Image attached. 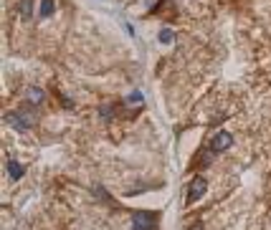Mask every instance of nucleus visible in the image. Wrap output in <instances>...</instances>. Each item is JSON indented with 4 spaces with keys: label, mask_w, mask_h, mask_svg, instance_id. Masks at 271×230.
I'll return each instance as SVG.
<instances>
[{
    "label": "nucleus",
    "mask_w": 271,
    "mask_h": 230,
    "mask_svg": "<svg viewBox=\"0 0 271 230\" xmlns=\"http://www.w3.org/2000/svg\"><path fill=\"white\" fill-rule=\"evenodd\" d=\"M132 228H134V230H155V228H157V215L149 212V210L134 212V215H132Z\"/></svg>",
    "instance_id": "obj_1"
},
{
    "label": "nucleus",
    "mask_w": 271,
    "mask_h": 230,
    "mask_svg": "<svg viewBox=\"0 0 271 230\" xmlns=\"http://www.w3.org/2000/svg\"><path fill=\"white\" fill-rule=\"evenodd\" d=\"M205 190H208V180H205V177H193L190 188H188V200H190V203L200 200V197L205 195Z\"/></svg>",
    "instance_id": "obj_2"
},
{
    "label": "nucleus",
    "mask_w": 271,
    "mask_h": 230,
    "mask_svg": "<svg viewBox=\"0 0 271 230\" xmlns=\"http://www.w3.org/2000/svg\"><path fill=\"white\" fill-rule=\"evenodd\" d=\"M233 145V137L228 132H216L213 139H210V149L213 152H223V149H228Z\"/></svg>",
    "instance_id": "obj_3"
},
{
    "label": "nucleus",
    "mask_w": 271,
    "mask_h": 230,
    "mask_svg": "<svg viewBox=\"0 0 271 230\" xmlns=\"http://www.w3.org/2000/svg\"><path fill=\"white\" fill-rule=\"evenodd\" d=\"M5 119H8V124H13L16 129H21V132H25V129H31V126H33L31 119H25V114H13V111H10Z\"/></svg>",
    "instance_id": "obj_4"
},
{
    "label": "nucleus",
    "mask_w": 271,
    "mask_h": 230,
    "mask_svg": "<svg viewBox=\"0 0 271 230\" xmlns=\"http://www.w3.org/2000/svg\"><path fill=\"white\" fill-rule=\"evenodd\" d=\"M23 172H25V167H23L21 162L8 160V177H10V180H21V177H23Z\"/></svg>",
    "instance_id": "obj_5"
},
{
    "label": "nucleus",
    "mask_w": 271,
    "mask_h": 230,
    "mask_svg": "<svg viewBox=\"0 0 271 230\" xmlns=\"http://www.w3.org/2000/svg\"><path fill=\"white\" fill-rule=\"evenodd\" d=\"M43 99H46V94H43V89H38V86H33V89H28V104H43Z\"/></svg>",
    "instance_id": "obj_6"
},
{
    "label": "nucleus",
    "mask_w": 271,
    "mask_h": 230,
    "mask_svg": "<svg viewBox=\"0 0 271 230\" xmlns=\"http://www.w3.org/2000/svg\"><path fill=\"white\" fill-rule=\"evenodd\" d=\"M53 8H56V3H53V0H41L38 16H41V18H49V16H53Z\"/></svg>",
    "instance_id": "obj_7"
},
{
    "label": "nucleus",
    "mask_w": 271,
    "mask_h": 230,
    "mask_svg": "<svg viewBox=\"0 0 271 230\" xmlns=\"http://www.w3.org/2000/svg\"><path fill=\"white\" fill-rule=\"evenodd\" d=\"M18 13L23 18H31V0H23V3L18 5Z\"/></svg>",
    "instance_id": "obj_8"
},
{
    "label": "nucleus",
    "mask_w": 271,
    "mask_h": 230,
    "mask_svg": "<svg viewBox=\"0 0 271 230\" xmlns=\"http://www.w3.org/2000/svg\"><path fill=\"white\" fill-rule=\"evenodd\" d=\"M157 38H160V43H172V31L170 28H162Z\"/></svg>",
    "instance_id": "obj_9"
},
{
    "label": "nucleus",
    "mask_w": 271,
    "mask_h": 230,
    "mask_svg": "<svg viewBox=\"0 0 271 230\" xmlns=\"http://www.w3.org/2000/svg\"><path fill=\"white\" fill-rule=\"evenodd\" d=\"M142 99H145V96H142V91H132V94H129V99H127V102H129V104H140Z\"/></svg>",
    "instance_id": "obj_10"
}]
</instances>
